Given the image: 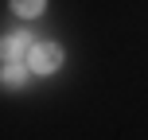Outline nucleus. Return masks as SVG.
Segmentation results:
<instances>
[{"label":"nucleus","instance_id":"1","mask_svg":"<svg viewBox=\"0 0 148 140\" xmlns=\"http://www.w3.org/2000/svg\"><path fill=\"white\" fill-rule=\"evenodd\" d=\"M59 62H62V47H59V43H31L27 70H35V74H51V70H59Z\"/></svg>","mask_w":148,"mask_h":140},{"label":"nucleus","instance_id":"2","mask_svg":"<svg viewBox=\"0 0 148 140\" xmlns=\"http://www.w3.org/2000/svg\"><path fill=\"white\" fill-rule=\"evenodd\" d=\"M23 51H31V35H27V31H16V35H4V39H0V59H4V62L20 59Z\"/></svg>","mask_w":148,"mask_h":140},{"label":"nucleus","instance_id":"3","mask_svg":"<svg viewBox=\"0 0 148 140\" xmlns=\"http://www.w3.org/2000/svg\"><path fill=\"white\" fill-rule=\"evenodd\" d=\"M0 82H4V86H23V82H27V66H23L20 59L4 62V70H0Z\"/></svg>","mask_w":148,"mask_h":140},{"label":"nucleus","instance_id":"4","mask_svg":"<svg viewBox=\"0 0 148 140\" xmlns=\"http://www.w3.org/2000/svg\"><path fill=\"white\" fill-rule=\"evenodd\" d=\"M43 4H47V0H12V12L23 16V20H31V16L43 12Z\"/></svg>","mask_w":148,"mask_h":140}]
</instances>
